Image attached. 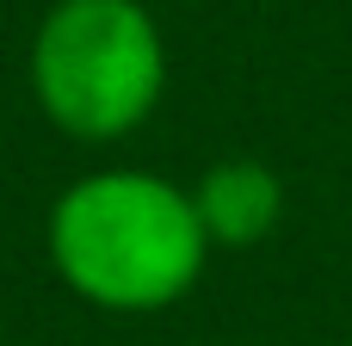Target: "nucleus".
Masks as SVG:
<instances>
[{"instance_id": "f03ea898", "label": "nucleus", "mask_w": 352, "mask_h": 346, "mask_svg": "<svg viewBox=\"0 0 352 346\" xmlns=\"http://www.w3.org/2000/svg\"><path fill=\"white\" fill-rule=\"evenodd\" d=\"M167 87V43L142 0H56L31 37V99L74 142L130 136Z\"/></svg>"}, {"instance_id": "f257e3e1", "label": "nucleus", "mask_w": 352, "mask_h": 346, "mask_svg": "<svg viewBox=\"0 0 352 346\" xmlns=\"http://www.w3.org/2000/svg\"><path fill=\"white\" fill-rule=\"evenodd\" d=\"M50 266L56 279L111 316L173 310L210 260L192 192L148 167H99L80 173L50 204Z\"/></svg>"}, {"instance_id": "7ed1b4c3", "label": "nucleus", "mask_w": 352, "mask_h": 346, "mask_svg": "<svg viewBox=\"0 0 352 346\" xmlns=\"http://www.w3.org/2000/svg\"><path fill=\"white\" fill-rule=\"evenodd\" d=\"M192 210H198L210 248H260L285 223V180L266 161L229 155V161L204 167V180L192 186Z\"/></svg>"}]
</instances>
